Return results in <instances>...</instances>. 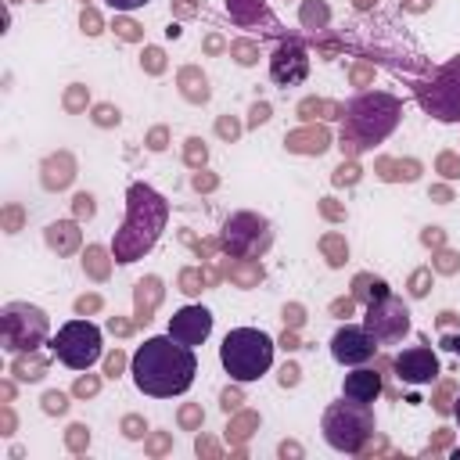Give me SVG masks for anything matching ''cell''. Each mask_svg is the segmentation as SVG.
Returning <instances> with one entry per match:
<instances>
[{
    "label": "cell",
    "mask_w": 460,
    "mask_h": 460,
    "mask_svg": "<svg viewBox=\"0 0 460 460\" xmlns=\"http://www.w3.org/2000/svg\"><path fill=\"white\" fill-rule=\"evenodd\" d=\"M129 374H133V385H137L144 395L172 399V395H183V392L194 385L198 356H194L190 345H180L172 334H165V338H147V341L133 352Z\"/></svg>",
    "instance_id": "6da1fadb"
},
{
    "label": "cell",
    "mask_w": 460,
    "mask_h": 460,
    "mask_svg": "<svg viewBox=\"0 0 460 460\" xmlns=\"http://www.w3.org/2000/svg\"><path fill=\"white\" fill-rule=\"evenodd\" d=\"M162 226H165V198L158 190H151L147 183H133L129 187V219H126L122 234L115 237V259L133 262L137 255H144L158 241Z\"/></svg>",
    "instance_id": "7a4b0ae2"
},
{
    "label": "cell",
    "mask_w": 460,
    "mask_h": 460,
    "mask_svg": "<svg viewBox=\"0 0 460 460\" xmlns=\"http://www.w3.org/2000/svg\"><path fill=\"white\" fill-rule=\"evenodd\" d=\"M399 122V101L388 93H359L345 104V126L341 140L356 147H374L381 144Z\"/></svg>",
    "instance_id": "3957f363"
},
{
    "label": "cell",
    "mask_w": 460,
    "mask_h": 460,
    "mask_svg": "<svg viewBox=\"0 0 460 460\" xmlns=\"http://www.w3.org/2000/svg\"><path fill=\"white\" fill-rule=\"evenodd\" d=\"M273 349L277 345H273V338L266 331H259V327H234L223 338V345H219V363H223V370L234 381L248 385V381H259L273 367Z\"/></svg>",
    "instance_id": "277c9868"
},
{
    "label": "cell",
    "mask_w": 460,
    "mask_h": 460,
    "mask_svg": "<svg viewBox=\"0 0 460 460\" xmlns=\"http://www.w3.org/2000/svg\"><path fill=\"white\" fill-rule=\"evenodd\" d=\"M370 435H374L370 402H356V399H345L341 395V402H331L323 410V438H327L331 449L356 456L367 446Z\"/></svg>",
    "instance_id": "5b68a950"
},
{
    "label": "cell",
    "mask_w": 460,
    "mask_h": 460,
    "mask_svg": "<svg viewBox=\"0 0 460 460\" xmlns=\"http://www.w3.org/2000/svg\"><path fill=\"white\" fill-rule=\"evenodd\" d=\"M54 356L72 370H90L101 359V327L90 320H68L50 341Z\"/></svg>",
    "instance_id": "8992f818"
},
{
    "label": "cell",
    "mask_w": 460,
    "mask_h": 460,
    "mask_svg": "<svg viewBox=\"0 0 460 460\" xmlns=\"http://www.w3.org/2000/svg\"><path fill=\"white\" fill-rule=\"evenodd\" d=\"M0 331H4V349L7 352L36 349L47 338V313L29 305V302H11L0 313Z\"/></svg>",
    "instance_id": "52a82bcc"
},
{
    "label": "cell",
    "mask_w": 460,
    "mask_h": 460,
    "mask_svg": "<svg viewBox=\"0 0 460 460\" xmlns=\"http://www.w3.org/2000/svg\"><path fill=\"white\" fill-rule=\"evenodd\" d=\"M273 241V230L262 216H252V212H241V216H230L226 226H223V248L230 255H241V259H252L259 252H266Z\"/></svg>",
    "instance_id": "ba28073f"
},
{
    "label": "cell",
    "mask_w": 460,
    "mask_h": 460,
    "mask_svg": "<svg viewBox=\"0 0 460 460\" xmlns=\"http://www.w3.org/2000/svg\"><path fill=\"white\" fill-rule=\"evenodd\" d=\"M420 104L442 122H460V58L435 72L431 86L420 93Z\"/></svg>",
    "instance_id": "9c48e42d"
},
{
    "label": "cell",
    "mask_w": 460,
    "mask_h": 460,
    "mask_svg": "<svg viewBox=\"0 0 460 460\" xmlns=\"http://www.w3.org/2000/svg\"><path fill=\"white\" fill-rule=\"evenodd\" d=\"M363 327L370 331V338H374L377 345H395V341H402V334L410 331V309H406L395 295H388V298L367 305Z\"/></svg>",
    "instance_id": "30bf717a"
},
{
    "label": "cell",
    "mask_w": 460,
    "mask_h": 460,
    "mask_svg": "<svg viewBox=\"0 0 460 460\" xmlns=\"http://www.w3.org/2000/svg\"><path fill=\"white\" fill-rule=\"evenodd\" d=\"M374 352H377V341H374L370 331L359 327V323H345V327H338L334 338H331V356H334L341 367H363V363L374 359Z\"/></svg>",
    "instance_id": "8fae6325"
},
{
    "label": "cell",
    "mask_w": 460,
    "mask_h": 460,
    "mask_svg": "<svg viewBox=\"0 0 460 460\" xmlns=\"http://www.w3.org/2000/svg\"><path fill=\"white\" fill-rule=\"evenodd\" d=\"M270 75L277 86H298L309 75V50L302 40H284L270 58Z\"/></svg>",
    "instance_id": "7c38bea8"
},
{
    "label": "cell",
    "mask_w": 460,
    "mask_h": 460,
    "mask_svg": "<svg viewBox=\"0 0 460 460\" xmlns=\"http://www.w3.org/2000/svg\"><path fill=\"white\" fill-rule=\"evenodd\" d=\"M392 367H395V377H399L402 385H431V381L438 377V356H435L428 345H410V349H402V352L392 359Z\"/></svg>",
    "instance_id": "4fadbf2b"
},
{
    "label": "cell",
    "mask_w": 460,
    "mask_h": 460,
    "mask_svg": "<svg viewBox=\"0 0 460 460\" xmlns=\"http://www.w3.org/2000/svg\"><path fill=\"white\" fill-rule=\"evenodd\" d=\"M169 334L180 341V345H201L208 334H212V313L205 305H183L172 313L169 320Z\"/></svg>",
    "instance_id": "5bb4252c"
},
{
    "label": "cell",
    "mask_w": 460,
    "mask_h": 460,
    "mask_svg": "<svg viewBox=\"0 0 460 460\" xmlns=\"http://www.w3.org/2000/svg\"><path fill=\"white\" fill-rule=\"evenodd\" d=\"M341 395L345 399H356V402H374L381 395V374L370 370V367H356L352 374H345Z\"/></svg>",
    "instance_id": "9a60e30c"
},
{
    "label": "cell",
    "mask_w": 460,
    "mask_h": 460,
    "mask_svg": "<svg viewBox=\"0 0 460 460\" xmlns=\"http://www.w3.org/2000/svg\"><path fill=\"white\" fill-rule=\"evenodd\" d=\"M392 291H388V284L385 280H370V277H359V288H356V298H363L367 305L370 302H381V298H388Z\"/></svg>",
    "instance_id": "2e32d148"
},
{
    "label": "cell",
    "mask_w": 460,
    "mask_h": 460,
    "mask_svg": "<svg viewBox=\"0 0 460 460\" xmlns=\"http://www.w3.org/2000/svg\"><path fill=\"white\" fill-rule=\"evenodd\" d=\"M147 0H108V7H115V11H137V7H144Z\"/></svg>",
    "instance_id": "e0dca14e"
},
{
    "label": "cell",
    "mask_w": 460,
    "mask_h": 460,
    "mask_svg": "<svg viewBox=\"0 0 460 460\" xmlns=\"http://www.w3.org/2000/svg\"><path fill=\"white\" fill-rule=\"evenodd\" d=\"M47 406H50V410H58V413H61V410H65V399H61V395H50V399H47Z\"/></svg>",
    "instance_id": "ac0fdd59"
},
{
    "label": "cell",
    "mask_w": 460,
    "mask_h": 460,
    "mask_svg": "<svg viewBox=\"0 0 460 460\" xmlns=\"http://www.w3.org/2000/svg\"><path fill=\"white\" fill-rule=\"evenodd\" d=\"M442 345H446V349H449V352H460V334H453V338H446V341H442Z\"/></svg>",
    "instance_id": "d6986e66"
},
{
    "label": "cell",
    "mask_w": 460,
    "mask_h": 460,
    "mask_svg": "<svg viewBox=\"0 0 460 460\" xmlns=\"http://www.w3.org/2000/svg\"><path fill=\"white\" fill-rule=\"evenodd\" d=\"M453 413H456V424H460V395H456V406H453Z\"/></svg>",
    "instance_id": "ffe728a7"
},
{
    "label": "cell",
    "mask_w": 460,
    "mask_h": 460,
    "mask_svg": "<svg viewBox=\"0 0 460 460\" xmlns=\"http://www.w3.org/2000/svg\"><path fill=\"white\" fill-rule=\"evenodd\" d=\"M453 456H460V449H456V453H453Z\"/></svg>",
    "instance_id": "44dd1931"
}]
</instances>
